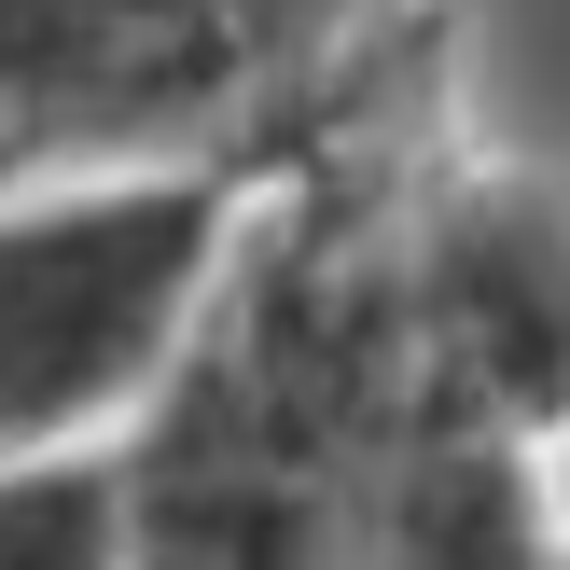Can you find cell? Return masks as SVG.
I'll return each instance as SVG.
<instances>
[{"mask_svg": "<svg viewBox=\"0 0 570 570\" xmlns=\"http://www.w3.org/2000/svg\"><path fill=\"white\" fill-rule=\"evenodd\" d=\"M404 432H417V362H404L390 209L348 167L265 181L167 376L98 445L126 570H348Z\"/></svg>", "mask_w": 570, "mask_h": 570, "instance_id": "cell-1", "label": "cell"}, {"mask_svg": "<svg viewBox=\"0 0 570 570\" xmlns=\"http://www.w3.org/2000/svg\"><path fill=\"white\" fill-rule=\"evenodd\" d=\"M265 167H126L0 195V473L83 460L167 376Z\"/></svg>", "mask_w": 570, "mask_h": 570, "instance_id": "cell-2", "label": "cell"}, {"mask_svg": "<svg viewBox=\"0 0 570 570\" xmlns=\"http://www.w3.org/2000/svg\"><path fill=\"white\" fill-rule=\"evenodd\" d=\"M348 0H0V195L265 167V111Z\"/></svg>", "mask_w": 570, "mask_h": 570, "instance_id": "cell-3", "label": "cell"}, {"mask_svg": "<svg viewBox=\"0 0 570 570\" xmlns=\"http://www.w3.org/2000/svg\"><path fill=\"white\" fill-rule=\"evenodd\" d=\"M390 278H404L417 404L557 445V417H570V209L557 195L473 167V181L390 209Z\"/></svg>", "mask_w": 570, "mask_h": 570, "instance_id": "cell-4", "label": "cell"}, {"mask_svg": "<svg viewBox=\"0 0 570 570\" xmlns=\"http://www.w3.org/2000/svg\"><path fill=\"white\" fill-rule=\"evenodd\" d=\"M557 557H570V529L543 488V445L417 404V432L376 473V515H362L348 570H557Z\"/></svg>", "mask_w": 570, "mask_h": 570, "instance_id": "cell-5", "label": "cell"}, {"mask_svg": "<svg viewBox=\"0 0 570 570\" xmlns=\"http://www.w3.org/2000/svg\"><path fill=\"white\" fill-rule=\"evenodd\" d=\"M0 570H126V515H111V460H28L0 473Z\"/></svg>", "mask_w": 570, "mask_h": 570, "instance_id": "cell-6", "label": "cell"}, {"mask_svg": "<svg viewBox=\"0 0 570 570\" xmlns=\"http://www.w3.org/2000/svg\"><path fill=\"white\" fill-rule=\"evenodd\" d=\"M543 488H557V529H570V417H557V445H543Z\"/></svg>", "mask_w": 570, "mask_h": 570, "instance_id": "cell-7", "label": "cell"}, {"mask_svg": "<svg viewBox=\"0 0 570 570\" xmlns=\"http://www.w3.org/2000/svg\"><path fill=\"white\" fill-rule=\"evenodd\" d=\"M557 570H570V557H557Z\"/></svg>", "mask_w": 570, "mask_h": 570, "instance_id": "cell-8", "label": "cell"}]
</instances>
